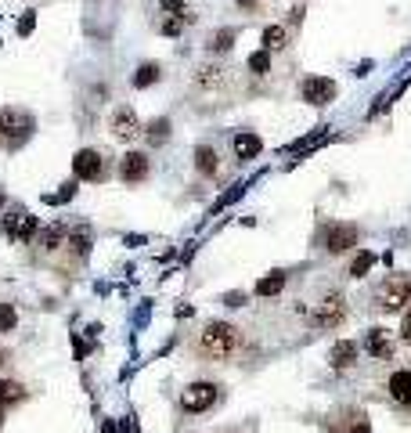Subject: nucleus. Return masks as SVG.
I'll return each mask as SVG.
<instances>
[{"label": "nucleus", "mask_w": 411, "mask_h": 433, "mask_svg": "<svg viewBox=\"0 0 411 433\" xmlns=\"http://www.w3.org/2000/svg\"><path fill=\"white\" fill-rule=\"evenodd\" d=\"M198 354L209 358V361H228L238 347H242V340H238V329L228 325V321H209V325L198 332Z\"/></svg>", "instance_id": "nucleus-1"}, {"label": "nucleus", "mask_w": 411, "mask_h": 433, "mask_svg": "<svg viewBox=\"0 0 411 433\" xmlns=\"http://www.w3.org/2000/svg\"><path fill=\"white\" fill-rule=\"evenodd\" d=\"M33 116L22 113V108H0V145H4L8 152L22 148L25 141L33 137Z\"/></svg>", "instance_id": "nucleus-2"}, {"label": "nucleus", "mask_w": 411, "mask_h": 433, "mask_svg": "<svg viewBox=\"0 0 411 433\" xmlns=\"http://www.w3.org/2000/svg\"><path fill=\"white\" fill-rule=\"evenodd\" d=\"M411 303V278H386V282L379 285L375 292V307L382 314H393V311H404V307Z\"/></svg>", "instance_id": "nucleus-3"}, {"label": "nucleus", "mask_w": 411, "mask_h": 433, "mask_svg": "<svg viewBox=\"0 0 411 433\" xmlns=\"http://www.w3.org/2000/svg\"><path fill=\"white\" fill-rule=\"evenodd\" d=\"M217 397H220V386L217 383L198 379V383H188V386L180 390V408L191 412V415H198V412H209V408H213Z\"/></svg>", "instance_id": "nucleus-4"}, {"label": "nucleus", "mask_w": 411, "mask_h": 433, "mask_svg": "<svg viewBox=\"0 0 411 433\" xmlns=\"http://www.w3.org/2000/svg\"><path fill=\"white\" fill-rule=\"evenodd\" d=\"M343 318H347V300L339 296V292H329V296L310 311V325L314 329H336Z\"/></svg>", "instance_id": "nucleus-5"}, {"label": "nucleus", "mask_w": 411, "mask_h": 433, "mask_svg": "<svg viewBox=\"0 0 411 433\" xmlns=\"http://www.w3.org/2000/svg\"><path fill=\"white\" fill-rule=\"evenodd\" d=\"M108 130H112V137L116 141H137L141 134H145V127H141V119H137V113L130 105H119L116 113H112V123H108Z\"/></svg>", "instance_id": "nucleus-6"}, {"label": "nucleus", "mask_w": 411, "mask_h": 433, "mask_svg": "<svg viewBox=\"0 0 411 433\" xmlns=\"http://www.w3.org/2000/svg\"><path fill=\"white\" fill-rule=\"evenodd\" d=\"M73 174H76V180H105V174H108L105 156L97 148H80L73 159Z\"/></svg>", "instance_id": "nucleus-7"}, {"label": "nucleus", "mask_w": 411, "mask_h": 433, "mask_svg": "<svg viewBox=\"0 0 411 433\" xmlns=\"http://www.w3.org/2000/svg\"><path fill=\"white\" fill-rule=\"evenodd\" d=\"M336 94H339V87H336V80H329V76H307L300 83V97L307 105H318V108L336 102Z\"/></svg>", "instance_id": "nucleus-8"}, {"label": "nucleus", "mask_w": 411, "mask_h": 433, "mask_svg": "<svg viewBox=\"0 0 411 433\" xmlns=\"http://www.w3.org/2000/svg\"><path fill=\"white\" fill-rule=\"evenodd\" d=\"M321 246L329 249V253H347V249L357 246V228H353V224H332V228H325Z\"/></svg>", "instance_id": "nucleus-9"}, {"label": "nucleus", "mask_w": 411, "mask_h": 433, "mask_svg": "<svg viewBox=\"0 0 411 433\" xmlns=\"http://www.w3.org/2000/svg\"><path fill=\"white\" fill-rule=\"evenodd\" d=\"M4 235L11 242H30L33 235H36V217H30V213H8L4 217Z\"/></svg>", "instance_id": "nucleus-10"}, {"label": "nucleus", "mask_w": 411, "mask_h": 433, "mask_svg": "<svg viewBox=\"0 0 411 433\" xmlns=\"http://www.w3.org/2000/svg\"><path fill=\"white\" fill-rule=\"evenodd\" d=\"M364 354H372L375 361H390L393 358V336L386 329H368L364 332Z\"/></svg>", "instance_id": "nucleus-11"}, {"label": "nucleus", "mask_w": 411, "mask_h": 433, "mask_svg": "<svg viewBox=\"0 0 411 433\" xmlns=\"http://www.w3.org/2000/svg\"><path fill=\"white\" fill-rule=\"evenodd\" d=\"M119 177L126 185H141V180L148 177V156L145 152H126L123 163H119Z\"/></svg>", "instance_id": "nucleus-12"}, {"label": "nucleus", "mask_w": 411, "mask_h": 433, "mask_svg": "<svg viewBox=\"0 0 411 433\" xmlns=\"http://www.w3.org/2000/svg\"><path fill=\"white\" fill-rule=\"evenodd\" d=\"M263 152V141L253 130H238L235 134V159H242V163H249V159H257Z\"/></svg>", "instance_id": "nucleus-13"}, {"label": "nucleus", "mask_w": 411, "mask_h": 433, "mask_svg": "<svg viewBox=\"0 0 411 433\" xmlns=\"http://www.w3.org/2000/svg\"><path fill=\"white\" fill-rule=\"evenodd\" d=\"M386 390H390V397H393L397 404L411 408V372H408V368L393 372V375H390V383H386Z\"/></svg>", "instance_id": "nucleus-14"}, {"label": "nucleus", "mask_w": 411, "mask_h": 433, "mask_svg": "<svg viewBox=\"0 0 411 433\" xmlns=\"http://www.w3.org/2000/svg\"><path fill=\"white\" fill-rule=\"evenodd\" d=\"M353 361H357V343H353V340H339L329 351V365L332 368H350Z\"/></svg>", "instance_id": "nucleus-15"}, {"label": "nucleus", "mask_w": 411, "mask_h": 433, "mask_svg": "<svg viewBox=\"0 0 411 433\" xmlns=\"http://www.w3.org/2000/svg\"><path fill=\"white\" fill-rule=\"evenodd\" d=\"M281 289H285V271H271V274H263V278H260V282H257V289H253V292L267 300V296H278Z\"/></svg>", "instance_id": "nucleus-16"}, {"label": "nucleus", "mask_w": 411, "mask_h": 433, "mask_svg": "<svg viewBox=\"0 0 411 433\" xmlns=\"http://www.w3.org/2000/svg\"><path fill=\"white\" fill-rule=\"evenodd\" d=\"M217 166H220V163H217V152L209 148V145H198V148H195V170L202 174V177H213Z\"/></svg>", "instance_id": "nucleus-17"}, {"label": "nucleus", "mask_w": 411, "mask_h": 433, "mask_svg": "<svg viewBox=\"0 0 411 433\" xmlns=\"http://www.w3.org/2000/svg\"><path fill=\"white\" fill-rule=\"evenodd\" d=\"M25 397V386L15 383V379H0V412L11 408V404H19Z\"/></svg>", "instance_id": "nucleus-18"}, {"label": "nucleus", "mask_w": 411, "mask_h": 433, "mask_svg": "<svg viewBox=\"0 0 411 433\" xmlns=\"http://www.w3.org/2000/svg\"><path fill=\"white\" fill-rule=\"evenodd\" d=\"M159 76H163V65H155V62H145L134 73V91H145V87H152V83H159Z\"/></svg>", "instance_id": "nucleus-19"}, {"label": "nucleus", "mask_w": 411, "mask_h": 433, "mask_svg": "<svg viewBox=\"0 0 411 433\" xmlns=\"http://www.w3.org/2000/svg\"><path fill=\"white\" fill-rule=\"evenodd\" d=\"M220 83H224V73H220V69H213V65L198 69V76H195V87L198 91H217Z\"/></svg>", "instance_id": "nucleus-20"}, {"label": "nucleus", "mask_w": 411, "mask_h": 433, "mask_svg": "<svg viewBox=\"0 0 411 433\" xmlns=\"http://www.w3.org/2000/svg\"><path fill=\"white\" fill-rule=\"evenodd\" d=\"M285 44H289V30H285V25H267V30H263V47L267 51H281Z\"/></svg>", "instance_id": "nucleus-21"}, {"label": "nucleus", "mask_w": 411, "mask_h": 433, "mask_svg": "<svg viewBox=\"0 0 411 433\" xmlns=\"http://www.w3.org/2000/svg\"><path fill=\"white\" fill-rule=\"evenodd\" d=\"M145 137H148V145H163L166 137H169V119H166V116L152 119L148 127H145Z\"/></svg>", "instance_id": "nucleus-22"}, {"label": "nucleus", "mask_w": 411, "mask_h": 433, "mask_svg": "<svg viewBox=\"0 0 411 433\" xmlns=\"http://www.w3.org/2000/svg\"><path fill=\"white\" fill-rule=\"evenodd\" d=\"M62 239H65V228L62 224H51V228H44V231H40V249H47V253H51V249H58L62 246Z\"/></svg>", "instance_id": "nucleus-23"}, {"label": "nucleus", "mask_w": 411, "mask_h": 433, "mask_svg": "<svg viewBox=\"0 0 411 433\" xmlns=\"http://www.w3.org/2000/svg\"><path fill=\"white\" fill-rule=\"evenodd\" d=\"M246 65H249L253 76H267V73H271V51L263 47V51H257V54H249Z\"/></svg>", "instance_id": "nucleus-24"}, {"label": "nucleus", "mask_w": 411, "mask_h": 433, "mask_svg": "<svg viewBox=\"0 0 411 433\" xmlns=\"http://www.w3.org/2000/svg\"><path fill=\"white\" fill-rule=\"evenodd\" d=\"M372 264H375V253H372V249L357 253V257H353V264H350V278H364L368 271H372Z\"/></svg>", "instance_id": "nucleus-25"}, {"label": "nucleus", "mask_w": 411, "mask_h": 433, "mask_svg": "<svg viewBox=\"0 0 411 433\" xmlns=\"http://www.w3.org/2000/svg\"><path fill=\"white\" fill-rule=\"evenodd\" d=\"M336 433H372V430H368V419H364V415L350 412V419H343V423H339V430H336Z\"/></svg>", "instance_id": "nucleus-26"}, {"label": "nucleus", "mask_w": 411, "mask_h": 433, "mask_svg": "<svg viewBox=\"0 0 411 433\" xmlns=\"http://www.w3.org/2000/svg\"><path fill=\"white\" fill-rule=\"evenodd\" d=\"M163 15H180V19H191V0H159Z\"/></svg>", "instance_id": "nucleus-27"}, {"label": "nucleus", "mask_w": 411, "mask_h": 433, "mask_svg": "<svg viewBox=\"0 0 411 433\" xmlns=\"http://www.w3.org/2000/svg\"><path fill=\"white\" fill-rule=\"evenodd\" d=\"M231 44H235V30H217L213 36H209V51H231Z\"/></svg>", "instance_id": "nucleus-28"}, {"label": "nucleus", "mask_w": 411, "mask_h": 433, "mask_svg": "<svg viewBox=\"0 0 411 433\" xmlns=\"http://www.w3.org/2000/svg\"><path fill=\"white\" fill-rule=\"evenodd\" d=\"M69 246H73V253H80V257H87V249H91V231H87V228H80V231H73V239H69Z\"/></svg>", "instance_id": "nucleus-29"}, {"label": "nucleus", "mask_w": 411, "mask_h": 433, "mask_svg": "<svg viewBox=\"0 0 411 433\" xmlns=\"http://www.w3.org/2000/svg\"><path fill=\"white\" fill-rule=\"evenodd\" d=\"M19 325V311L11 303H0V332H11Z\"/></svg>", "instance_id": "nucleus-30"}, {"label": "nucleus", "mask_w": 411, "mask_h": 433, "mask_svg": "<svg viewBox=\"0 0 411 433\" xmlns=\"http://www.w3.org/2000/svg\"><path fill=\"white\" fill-rule=\"evenodd\" d=\"M184 22H188V19H180V15H166V19H163V25H159V30H163L166 36H177V33L184 30Z\"/></svg>", "instance_id": "nucleus-31"}, {"label": "nucleus", "mask_w": 411, "mask_h": 433, "mask_svg": "<svg viewBox=\"0 0 411 433\" xmlns=\"http://www.w3.org/2000/svg\"><path fill=\"white\" fill-rule=\"evenodd\" d=\"M33 25H36L33 11H25V15H22V22H19V33H22V36H30V33H33Z\"/></svg>", "instance_id": "nucleus-32"}, {"label": "nucleus", "mask_w": 411, "mask_h": 433, "mask_svg": "<svg viewBox=\"0 0 411 433\" xmlns=\"http://www.w3.org/2000/svg\"><path fill=\"white\" fill-rule=\"evenodd\" d=\"M401 340L411 347V311H408V314H404V321H401Z\"/></svg>", "instance_id": "nucleus-33"}, {"label": "nucleus", "mask_w": 411, "mask_h": 433, "mask_svg": "<svg viewBox=\"0 0 411 433\" xmlns=\"http://www.w3.org/2000/svg\"><path fill=\"white\" fill-rule=\"evenodd\" d=\"M238 8H257V0H238Z\"/></svg>", "instance_id": "nucleus-34"}, {"label": "nucleus", "mask_w": 411, "mask_h": 433, "mask_svg": "<svg viewBox=\"0 0 411 433\" xmlns=\"http://www.w3.org/2000/svg\"><path fill=\"white\" fill-rule=\"evenodd\" d=\"M0 209H4V195H0Z\"/></svg>", "instance_id": "nucleus-35"}, {"label": "nucleus", "mask_w": 411, "mask_h": 433, "mask_svg": "<svg viewBox=\"0 0 411 433\" xmlns=\"http://www.w3.org/2000/svg\"><path fill=\"white\" fill-rule=\"evenodd\" d=\"M0 365H4V354H0Z\"/></svg>", "instance_id": "nucleus-36"}]
</instances>
